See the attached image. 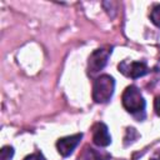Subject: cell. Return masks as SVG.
Here are the masks:
<instances>
[{"instance_id":"1","label":"cell","mask_w":160,"mask_h":160,"mask_svg":"<svg viewBox=\"0 0 160 160\" xmlns=\"http://www.w3.org/2000/svg\"><path fill=\"white\" fill-rule=\"evenodd\" d=\"M121 100H122V106L125 108V110L128 112L136 116L139 120L144 119L146 104H145V100H144L140 90L136 86H134V85L128 86L122 92Z\"/></svg>"},{"instance_id":"9","label":"cell","mask_w":160,"mask_h":160,"mask_svg":"<svg viewBox=\"0 0 160 160\" xmlns=\"http://www.w3.org/2000/svg\"><path fill=\"white\" fill-rule=\"evenodd\" d=\"M14 156V149L11 146H4L0 151V160H11Z\"/></svg>"},{"instance_id":"3","label":"cell","mask_w":160,"mask_h":160,"mask_svg":"<svg viewBox=\"0 0 160 160\" xmlns=\"http://www.w3.org/2000/svg\"><path fill=\"white\" fill-rule=\"evenodd\" d=\"M111 48H101V49H96L91 52V55L89 56V62H88V69L90 74H95L100 70H102L105 68V65L108 64L109 56L111 55Z\"/></svg>"},{"instance_id":"5","label":"cell","mask_w":160,"mask_h":160,"mask_svg":"<svg viewBox=\"0 0 160 160\" xmlns=\"http://www.w3.org/2000/svg\"><path fill=\"white\" fill-rule=\"evenodd\" d=\"M82 138V134H75V135H70V136H65L61 138L56 141V148L58 151L61 156H69L70 154H72V151L75 150V148L79 145L80 140Z\"/></svg>"},{"instance_id":"11","label":"cell","mask_w":160,"mask_h":160,"mask_svg":"<svg viewBox=\"0 0 160 160\" xmlns=\"http://www.w3.org/2000/svg\"><path fill=\"white\" fill-rule=\"evenodd\" d=\"M154 109H155V112L160 116V96L155 98V100H154Z\"/></svg>"},{"instance_id":"7","label":"cell","mask_w":160,"mask_h":160,"mask_svg":"<svg viewBox=\"0 0 160 160\" xmlns=\"http://www.w3.org/2000/svg\"><path fill=\"white\" fill-rule=\"evenodd\" d=\"M110 158L111 155L108 154L106 151H100L90 146H86L79 159L80 160H110Z\"/></svg>"},{"instance_id":"10","label":"cell","mask_w":160,"mask_h":160,"mask_svg":"<svg viewBox=\"0 0 160 160\" xmlns=\"http://www.w3.org/2000/svg\"><path fill=\"white\" fill-rule=\"evenodd\" d=\"M24 160H45V158H44V155L41 154V152H34V154H31V155H28Z\"/></svg>"},{"instance_id":"6","label":"cell","mask_w":160,"mask_h":160,"mask_svg":"<svg viewBox=\"0 0 160 160\" xmlns=\"http://www.w3.org/2000/svg\"><path fill=\"white\" fill-rule=\"evenodd\" d=\"M92 141L100 148H105L111 144V136L109 129L104 122H96L92 126Z\"/></svg>"},{"instance_id":"8","label":"cell","mask_w":160,"mask_h":160,"mask_svg":"<svg viewBox=\"0 0 160 160\" xmlns=\"http://www.w3.org/2000/svg\"><path fill=\"white\" fill-rule=\"evenodd\" d=\"M150 19H151L154 25L160 28V4H158L152 8V10L150 12Z\"/></svg>"},{"instance_id":"4","label":"cell","mask_w":160,"mask_h":160,"mask_svg":"<svg viewBox=\"0 0 160 160\" xmlns=\"http://www.w3.org/2000/svg\"><path fill=\"white\" fill-rule=\"evenodd\" d=\"M119 71L131 79H138L149 72V68L145 61H129L124 60L119 64Z\"/></svg>"},{"instance_id":"2","label":"cell","mask_w":160,"mask_h":160,"mask_svg":"<svg viewBox=\"0 0 160 160\" xmlns=\"http://www.w3.org/2000/svg\"><path fill=\"white\" fill-rule=\"evenodd\" d=\"M115 90V80L110 75H100L95 79L92 85V99L95 102L104 104L108 102Z\"/></svg>"},{"instance_id":"12","label":"cell","mask_w":160,"mask_h":160,"mask_svg":"<svg viewBox=\"0 0 160 160\" xmlns=\"http://www.w3.org/2000/svg\"><path fill=\"white\" fill-rule=\"evenodd\" d=\"M150 160H160V150H158V151L152 155V158H151Z\"/></svg>"}]
</instances>
